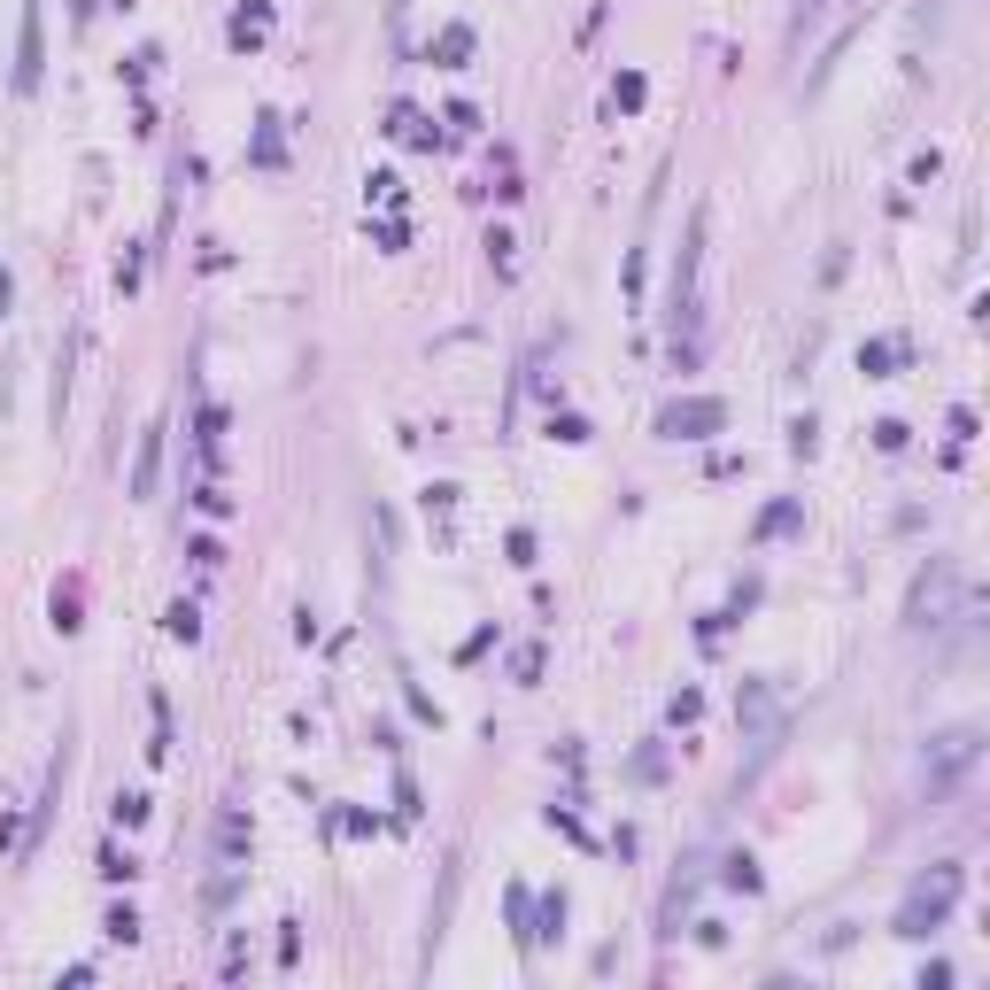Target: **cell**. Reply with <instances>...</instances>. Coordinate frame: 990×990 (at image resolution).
<instances>
[{"label":"cell","mask_w":990,"mask_h":990,"mask_svg":"<svg viewBox=\"0 0 990 990\" xmlns=\"http://www.w3.org/2000/svg\"><path fill=\"white\" fill-rule=\"evenodd\" d=\"M952 898H960V867H936V882H921L913 898H905L898 913V936H929L944 913H952Z\"/></svg>","instance_id":"obj_1"},{"label":"cell","mask_w":990,"mask_h":990,"mask_svg":"<svg viewBox=\"0 0 990 990\" xmlns=\"http://www.w3.org/2000/svg\"><path fill=\"white\" fill-rule=\"evenodd\" d=\"M720 426H728V410L712 403V395H704V403H666V410H658V434H673V441L720 434Z\"/></svg>","instance_id":"obj_2"},{"label":"cell","mask_w":990,"mask_h":990,"mask_svg":"<svg viewBox=\"0 0 990 990\" xmlns=\"http://www.w3.org/2000/svg\"><path fill=\"white\" fill-rule=\"evenodd\" d=\"M39 0H24V31H16V93H31L39 86Z\"/></svg>","instance_id":"obj_3"},{"label":"cell","mask_w":990,"mask_h":990,"mask_svg":"<svg viewBox=\"0 0 990 990\" xmlns=\"http://www.w3.org/2000/svg\"><path fill=\"white\" fill-rule=\"evenodd\" d=\"M155 465H163V434H147V441H140V465H132V495H147V488H155Z\"/></svg>","instance_id":"obj_4"},{"label":"cell","mask_w":990,"mask_h":990,"mask_svg":"<svg viewBox=\"0 0 990 990\" xmlns=\"http://www.w3.org/2000/svg\"><path fill=\"white\" fill-rule=\"evenodd\" d=\"M434 55L449 62V70H465V55H472V31H465V24H449V31H441V47H434Z\"/></svg>","instance_id":"obj_5"},{"label":"cell","mask_w":990,"mask_h":990,"mask_svg":"<svg viewBox=\"0 0 990 990\" xmlns=\"http://www.w3.org/2000/svg\"><path fill=\"white\" fill-rule=\"evenodd\" d=\"M263 24H271L263 8H240V16H233V47H256V39H263Z\"/></svg>","instance_id":"obj_6"},{"label":"cell","mask_w":990,"mask_h":990,"mask_svg":"<svg viewBox=\"0 0 990 990\" xmlns=\"http://www.w3.org/2000/svg\"><path fill=\"white\" fill-rule=\"evenodd\" d=\"M898 356H905V341H874V349H859V364H867V372L882 379L890 364H898Z\"/></svg>","instance_id":"obj_7"},{"label":"cell","mask_w":990,"mask_h":990,"mask_svg":"<svg viewBox=\"0 0 990 990\" xmlns=\"http://www.w3.org/2000/svg\"><path fill=\"white\" fill-rule=\"evenodd\" d=\"M534 936H565V890L542 898V929H534Z\"/></svg>","instance_id":"obj_8"},{"label":"cell","mask_w":990,"mask_h":990,"mask_svg":"<svg viewBox=\"0 0 990 990\" xmlns=\"http://www.w3.org/2000/svg\"><path fill=\"white\" fill-rule=\"evenodd\" d=\"M171 635H178V642H194V635H202V619H194V604H171Z\"/></svg>","instance_id":"obj_9"},{"label":"cell","mask_w":990,"mask_h":990,"mask_svg":"<svg viewBox=\"0 0 990 990\" xmlns=\"http://www.w3.org/2000/svg\"><path fill=\"white\" fill-rule=\"evenodd\" d=\"M101 874H109V882H132V859H124L117 844H101Z\"/></svg>","instance_id":"obj_10"},{"label":"cell","mask_w":990,"mask_h":990,"mask_svg":"<svg viewBox=\"0 0 990 990\" xmlns=\"http://www.w3.org/2000/svg\"><path fill=\"white\" fill-rule=\"evenodd\" d=\"M279 117H263V132H256V163H279V132H271Z\"/></svg>","instance_id":"obj_11"},{"label":"cell","mask_w":990,"mask_h":990,"mask_svg":"<svg viewBox=\"0 0 990 990\" xmlns=\"http://www.w3.org/2000/svg\"><path fill=\"white\" fill-rule=\"evenodd\" d=\"M109 936H117V944H132V936H140V921H132V905H117V913H109Z\"/></svg>","instance_id":"obj_12"},{"label":"cell","mask_w":990,"mask_h":990,"mask_svg":"<svg viewBox=\"0 0 990 990\" xmlns=\"http://www.w3.org/2000/svg\"><path fill=\"white\" fill-rule=\"evenodd\" d=\"M8 302H16V279H8V271H0V318H8Z\"/></svg>","instance_id":"obj_13"}]
</instances>
